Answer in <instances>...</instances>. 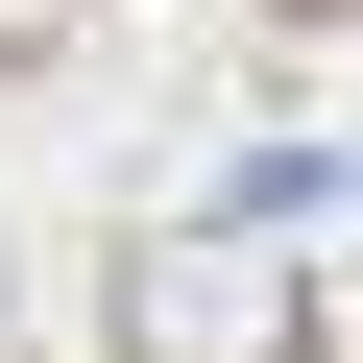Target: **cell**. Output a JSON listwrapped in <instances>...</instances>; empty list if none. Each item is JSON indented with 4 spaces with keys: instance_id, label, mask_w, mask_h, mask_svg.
Instances as JSON below:
<instances>
[{
    "instance_id": "1",
    "label": "cell",
    "mask_w": 363,
    "mask_h": 363,
    "mask_svg": "<svg viewBox=\"0 0 363 363\" xmlns=\"http://www.w3.org/2000/svg\"><path fill=\"white\" fill-rule=\"evenodd\" d=\"M121 363H315V291L267 218H145L121 242Z\"/></svg>"
},
{
    "instance_id": "2",
    "label": "cell",
    "mask_w": 363,
    "mask_h": 363,
    "mask_svg": "<svg viewBox=\"0 0 363 363\" xmlns=\"http://www.w3.org/2000/svg\"><path fill=\"white\" fill-rule=\"evenodd\" d=\"M25 49H49V0H0V73H25Z\"/></svg>"
}]
</instances>
